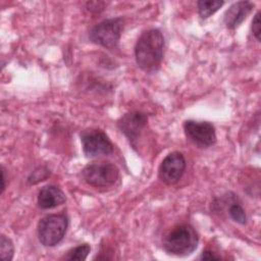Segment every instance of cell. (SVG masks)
Returning <instances> with one entry per match:
<instances>
[{
    "label": "cell",
    "mask_w": 261,
    "mask_h": 261,
    "mask_svg": "<svg viewBox=\"0 0 261 261\" xmlns=\"http://www.w3.org/2000/svg\"><path fill=\"white\" fill-rule=\"evenodd\" d=\"M164 38L157 29L145 31L137 41L135 56L138 66L147 72L156 71L163 58Z\"/></svg>",
    "instance_id": "cell-1"
},
{
    "label": "cell",
    "mask_w": 261,
    "mask_h": 261,
    "mask_svg": "<svg viewBox=\"0 0 261 261\" xmlns=\"http://www.w3.org/2000/svg\"><path fill=\"white\" fill-rule=\"evenodd\" d=\"M199 237L190 224H179L173 227L163 239L165 252L175 256H188L198 247Z\"/></svg>",
    "instance_id": "cell-2"
},
{
    "label": "cell",
    "mask_w": 261,
    "mask_h": 261,
    "mask_svg": "<svg viewBox=\"0 0 261 261\" xmlns=\"http://www.w3.org/2000/svg\"><path fill=\"white\" fill-rule=\"evenodd\" d=\"M68 226V218L65 214H49L38 223V238L41 244L53 247L61 242Z\"/></svg>",
    "instance_id": "cell-3"
},
{
    "label": "cell",
    "mask_w": 261,
    "mask_h": 261,
    "mask_svg": "<svg viewBox=\"0 0 261 261\" xmlns=\"http://www.w3.org/2000/svg\"><path fill=\"white\" fill-rule=\"evenodd\" d=\"M123 27L124 20L122 17L105 19L92 29L89 36L90 40L105 48L114 49L118 45Z\"/></svg>",
    "instance_id": "cell-4"
},
{
    "label": "cell",
    "mask_w": 261,
    "mask_h": 261,
    "mask_svg": "<svg viewBox=\"0 0 261 261\" xmlns=\"http://www.w3.org/2000/svg\"><path fill=\"white\" fill-rule=\"evenodd\" d=\"M83 179L90 186L106 188L112 186L118 178V168L110 162H93L82 170Z\"/></svg>",
    "instance_id": "cell-5"
},
{
    "label": "cell",
    "mask_w": 261,
    "mask_h": 261,
    "mask_svg": "<svg viewBox=\"0 0 261 261\" xmlns=\"http://www.w3.org/2000/svg\"><path fill=\"white\" fill-rule=\"evenodd\" d=\"M84 154L88 158L106 156L113 152V145L101 129H87L81 134Z\"/></svg>",
    "instance_id": "cell-6"
},
{
    "label": "cell",
    "mask_w": 261,
    "mask_h": 261,
    "mask_svg": "<svg viewBox=\"0 0 261 261\" xmlns=\"http://www.w3.org/2000/svg\"><path fill=\"white\" fill-rule=\"evenodd\" d=\"M184 129L187 138L201 148H207L216 142L215 128L208 121L187 120Z\"/></svg>",
    "instance_id": "cell-7"
},
{
    "label": "cell",
    "mask_w": 261,
    "mask_h": 261,
    "mask_svg": "<svg viewBox=\"0 0 261 261\" xmlns=\"http://www.w3.org/2000/svg\"><path fill=\"white\" fill-rule=\"evenodd\" d=\"M186 169V160L181 153L171 152L161 162L159 166V177L166 185L176 184Z\"/></svg>",
    "instance_id": "cell-8"
},
{
    "label": "cell",
    "mask_w": 261,
    "mask_h": 261,
    "mask_svg": "<svg viewBox=\"0 0 261 261\" xmlns=\"http://www.w3.org/2000/svg\"><path fill=\"white\" fill-rule=\"evenodd\" d=\"M147 116L139 111H130L122 115L118 121L117 125L120 132L129 140V142L135 146V141L138 140L143 129L147 125Z\"/></svg>",
    "instance_id": "cell-9"
},
{
    "label": "cell",
    "mask_w": 261,
    "mask_h": 261,
    "mask_svg": "<svg viewBox=\"0 0 261 261\" xmlns=\"http://www.w3.org/2000/svg\"><path fill=\"white\" fill-rule=\"evenodd\" d=\"M254 4L250 1H239L229 6L224 13V23L228 29L238 28L250 14Z\"/></svg>",
    "instance_id": "cell-10"
},
{
    "label": "cell",
    "mask_w": 261,
    "mask_h": 261,
    "mask_svg": "<svg viewBox=\"0 0 261 261\" xmlns=\"http://www.w3.org/2000/svg\"><path fill=\"white\" fill-rule=\"evenodd\" d=\"M64 193L57 187L49 185L41 189L38 195V205L42 209H51L65 202Z\"/></svg>",
    "instance_id": "cell-11"
},
{
    "label": "cell",
    "mask_w": 261,
    "mask_h": 261,
    "mask_svg": "<svg viewBox=\"0 0 261 261\" xmlns=\"http://www.w3.org/2000/svg\"><path fill=\"white\" fill-rule=\"evenodd\" d=\"M223 1H198V11L202 18H208L210 15L215 13L222 5Z\"/></svg>",
    "instance_id": "cell-12"
},
{
    "label": "cell",
    "mask_w": 261,
    "mask_h": 261,
    "mask_svg": "<svg viewBox=\"0 0 261 261\" xmlns=\"http://www.w3.org/2000/svg\"><path fill=\"white\" fill-rule=\"evenodd\" d=\"M91 251V247L88 245V244H83V245H80L71 250H69L66 255H64V259L65 260H79V261H82V260H85L88 256V254L90 253Z\"/></svg>",
    "instance_id": "cell-13"
},
{
    "label": "cell",
    "mask_w": 261,
    "mask_h": 261,
    "mask_svg": "<svg viewBox=\"0 0 261 261\" xmlns=\"http://www.w3.org/2000/svg\"><path fill=\"white\" fill-rule=\"evenodd\" d=\"M13 253L14 248L11 240L2 234L0 238V258L9 261L13 258Z\"/></svg>",
    "instance_id": "cell-14"
},
{
    "label": "cell",
    "mask_w": 261,
    "mask_h": 261,
    "mask_svg": "<svg viewBox=\"0 0 261 261\" xmlns=\"http://www.w3.org/2000/svg\"><path fill=\"white\" fill-rule=\"evenodd\" d=\"M229 215H230V217L234 221H237V222H239L241 224H245L247 222L246 213H245L243 207L240 204H238V203H233L232 205H230V207H229Z\"/></svg>",
    "instance_id": "cell-15"
},
{
    "label": "cell",
    "mask_w": 261,
    "mask_h": 261,
    "mask_svg": "<svg viewBox=\"0 0 261 261\" xmlns=\"http://www.w3.org/2000/svg\"><path fill=\"white\" fill-rule=\"evenodd\" d=\"M252 32L255 38L260 41L261 35V21H260V12H257L252 20Z\"/></svg>",
    "instance_id": "cell-16"
},
{
    "label": "cell",
    "mask_w": 261,
    "mask_h": 261,
    "mask_svg": "<svg viewBox=\"0 0 261 261\" xmlns=\"http://www.w3.org/2000/svg\"><path fill=\"white\" fill-rule=\"evenodd\" d=\"M201 260H220L221 257L216 255L215 253L211 252V251H205L202 253V255L200 256Z\"/></svg>",
    "instance_id": "cell-17"
},
{
    "label": "cell",
    "mask_w": 261,
    "mask_h": 261,
    "mask_svg": "<svg viewBox=\"0 0 261 261\" xmlns=\"http://www.w3.org/2000/svg\"><path fill=\"white\" fill-rule=\"evenodd\" d=\"M2 187H1V192L3 193V191H4V189H5V184H4V181H5V176H4V170H3V168H2Z\"/></svg>",
    "instance_id": "cell-18"
}]
</instances>
